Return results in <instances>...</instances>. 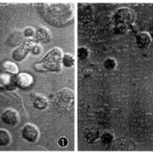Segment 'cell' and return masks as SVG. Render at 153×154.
Instances as JSON below:
<instances>
[{
    "label": "cell",
    "instance_id": "cell-1",
    "mask_svg": "<svg viewBox=\"0 0 153 154\" xmlns=\"http://www.w3.org/2000/svg\"><path fill=\"white\" fill-rule=\"evenodd\" d=\"M63 51L60 48H54L50 51L44 59L34 65V69L37 72H57L61 69L63 63Z\"/></svg>",
    "mask_w": 153,
    "mask_h": 154
},
{
    "label": "cell",
    "instance_id": "cell-2",
    "mask_svg": "<svg viewBox=\"0 0 153 154\" xmlns=\"http://www.w3.org/2000/svg\"><path fill=\"white\" fill-rule=\"evenodd\" d=\"M54 106L60 111H67L74 105V93L69 89H62L56 93L53 100Z\"/></svg>",
    "mask_w": 153,
    "mask_h": 154
},
{
    "label": "cell",
    "instance_id": "cell-3",
    "mask_svg": "<svg viewBox=\"0 0 153 154\" xmlns=\"http://www.w3.org/2000/svg\"><path fill=\"white\" fill-rule=\"evenodd\" d=\"M134 19H135V14L133 10L124 8L119 9L114 14V20H116L117 28H125L127 25H130Z\"/></svg>",
    "mask_w": 153,
    "mask_h": 154
},
{
    "label": "cell",
    "instance_id": "cell-4",
    "mask_svg": "<svg viewBox=\"0 0 153 154\" xmlns=\"http://www.w3.org/2000/svg\"><path fill=\"white\" fill-rule=\"evenodd\" d=\"M35 45V41L32 40L31 38H25L23 41L21 46L20 48L16 49L13 53H12V57L13 59L16 62H21L23 61L25 58L27 57V55L29 54L30 51H31L33 46Z\"/></svg>",
    "mask_w": 153,
    "mask_h": 154
},
{
    "label": "cell",
    "instance_id": "cell-5",
    "mask_svg": "<svg viewBox=\"0 0 153 154\" xmlns=\"http://www.w3.org/2000/svg\"><path fill=\"white\" fill-rule=\"evenodd\" d=\"M110 149L113 151H133L136 149V145L130 140L117 139L112 142Z\"/></svg>",
    "mask_w": 153,
    "mask_h": 154
},
{
    "label": "cell",
    "instance_id": "cell-6",
    "mask_svg": "<svg viewBox=\"0 0 153 154\" xmlns=\"http://www.w3.org/2000/svg\"><path fill=\"white\" fill-rule=\"evenodd\" d=\"M0 86L8 91L15 90L18 87L16 83V76L13 73L6 71L0 72Z\"/></svg>",
    "mask_w": 153,
    "mask_h": 154
},
{
    "label": "cell",
    "instance_id": "cell-7",
    "mask_svg": "<svg viewBox=\"0 0 153 154\" xmlns=\"http://www.w3.org/2000/svg\"><path fill=\"white\" fill-rule=\"evenodd\" d=\"M40 136V132L34 125L26 124L22 129V137L30 143H35Z\"/></svg>",
    "mask_w": 153,
    "mask_h": 154
},
{
    "label": "cell",
    "instance_id": "cell-8",
    "mask_svg": "<svg viewBox=\"0 0 153 154\" xmlns=\"http://www.w3.org/2000/svg\"><path fill=\"white\" fill-rule=\"evenodd\" d=\"M2 120L5 124L9 126H16L20 122V116L14 109H7L2 114Z\"/></svg>",
    "mask_w": 153,
    "mask_h": 154
},
{
    "label": "cell",
    "instance_id": "cell-9",
    "mask_svg": "<svg viewBox=\"0 0 153 154\" xmlns=\"http://www.w3.org/2000/svg\"><path fill=\"white\" fill-rule=\"evenodd\" d=\"M16 83H17V86L18 88L26 89L32 85L33 79H32L31 75H30L29 73L21 72L16 76Z\"/></svg>",
    "mask_w": 153,
    "mask_h": 154
},
{
    "label": "cell",
    "instance_id": "cell-10",
    "mask_svg": "<svg viewBox=\"0 0 153 154\" xmlns=\"http://www.w3.org/2000/svg\"><path fill=\"white\" fill-rule=\"evenodd\" d=\"M35 38L36 41L39 42H49L52 38V34L48 29L41 27L35 32Z\"/></svg>",
    "mask_w": 153,
    "mask_h": 154
},
{
    "label": "cell",
    "instance_id": "cell-11",
    "mask_svg": "<svg viewBox=\"0 0 153 154\" xmlns=\"http://www.w3.org/2000/svg\"><path fill=\"white\" fill-rule=\"evenodd\" d=\"M136 41H137V44L139 48L146 49L149 46V44L151 42V38H150V35L148 33L141 32V33H138L137 35Z\"/></svg>",
    "mask_w": 153,
    "mask_h": 154
},
{
    "label": "cell",
    "instance_id": "cell-12",
    "mask_svg": "<svg viewBox=\"0 0 153 154\" xmlns=\"http://www.w3.org/2000/svg\"><path fill=\"white\" fill-rule=\"evenodd\" d=\"M23 35L21 34L20 31L15 32L13 33L10 37H9V40H8V44L12 47H15L17 45L20 44L22 41H23Z\"/></svg>",
    "mask_w": 153,
    "mask_h": 154
},
{
    "label": "cell",
    "instance_id": "cell-13",
    "mask_svg": "<svg viewBox=\"0 0 153 154\" xmlns=\"http://www.w3.org/2000/svg\"><path fill=\"white\" fill-rule=\"evenodd\" d=\"M33 105L37 109H44L48 106V100L44 95H38L33 102Z\"/></svg>",
    "mask_w": 153,
    "mask_h": 154
},
{
    "label": "cell",
    "instance_id": "cell-14",
    "mask_svg": "<svg viewBox=\"0 0 153 154\" xmlns=\"http://www.w3.org/2000/svg\"><path fill=\"white\" fill-rule=\"evenodd\" d=\"M11 142V136L8 131L5 129H0V146L5 147L9 145Z\"/></svg>",
    "mask_w": 153,
    "mask_h": 154
},
{
    "label": "cell",
    "instance_id": "cell-15",
    "mask_svg": "<svg viewBox=\"0 0 153 154\" xmlns=\"http://www.w3.org/2000/svg\"><path fill=\"white\" fill-rule=\"evenodd\" d=\"M3 69L6 71V72H8L10 73H13V74H16L18 73V66L12 63V62H9V61H7L3 63Z\"/></svg>",
    "mask_w": 153,
    "mask_h": 154
},
{
    "label": "cell",
    "instance_id": "cell-16",
    "mask_svg": "<svg viewBox=\"0 0 153 154\" xmlns=\"http://www.w3.org/2000/svg\"><path fill=\"white\" fill-rule=\"evenodd\" d=\"M63 64L66 66V67H71L74 65L75 63V59H74V57L70 54H64L63 56Z\"/></svg>",
    "mask_w": 153,
    "mask_h": 154
},
{
    "label": "cell",
    "instance_id": "cell-17",
    "mask_svg": "<svg viewBox=\"0 0 153 154\" xmlns=\"http://www.w3.org/2000/svg\"><path fill=\"white\" fill-rule=\"evenodd\" d=\"M90 54V51L87 48H80L78 50V56L80 60H84L86 58L89 56Z\"/></svg>",
    "mask_w": 153,
    "mask_h": 154
},
{
    "label": "cell",
    "instance_id": "cell-18",
    "mask_svg": "<svg viewBox=\"0 0 153 154\" xmlns=\"http://www.w3.org/2000/svg\"><path fill=\"white\" fill-rule=\"evenodd\" d=\"M104 66L106 69L108 70H112L113 68H116V63L113 59H107L104 63Z\"/></svg>",
    "mask_w": 153,
    "mask_h": 154
},
{
    "label": "cell",
    "instance_id": "cell-19",
    "mask_svg": "<svg viewBox=\"0 0 153 154\" xmlns=\"http://www.w3.org/2000/svg\"><path fill=\"white\" fill-rule=\"evenodd\" d=\"M102 141L103 143H112V136L109 133H104L102 136Z\"/></svg>",
    "mask_w": 153,
    "mask_h": 154
},
{
    "label": "cell",
    "instance_id": "cell-20",
    "mask_svg": "<svg viewBox=\"0 0 153 154\" xmlns=\"http://www.w3.org/2000/svg\"><path fill=\"white\" fill-rule=\"evenodd\" d=\"M41 48H42L41 46L35 44V45L33 46V48H32V50H31V52L33 55H39V54L41 53V51H42V49H41Z\"/></svg>",
    "mask_w": 153,
    "mask_h": 154
},
{
    "label": "cell",
    "instance_id": "cell-21",
    "mask_svg": "<svg viewBox=\"0 0 153 154\" xmlns=\"http://www.w3.org/2000/svg\"><path fill=\"white\" fill-rule=\"evenodd\" d=\"M23 34H24V36L31 38V37H32V36H34V35H35V32H34V29H31V28H28V29H26L24 30Z\"/></svg>",
    "mask_w": 153,
    "mask_h": 154
},
{
    "label": "cell",
    "instance_id": "cell-22",
    "mask_svg": "<svg viewBox=\"0 0 153 154\" xmlns=\"http://www.w3.org/2000/svg\"><path fill=\"white\" fill-rule=\"evenodd\" d=\"M67 144H68V140L67 138L62 137L58 140V145L60 147H66V146H67Z\"/></svg>",
    "mask_w": 153,
    "mask_h": 154
}]
</instances>
